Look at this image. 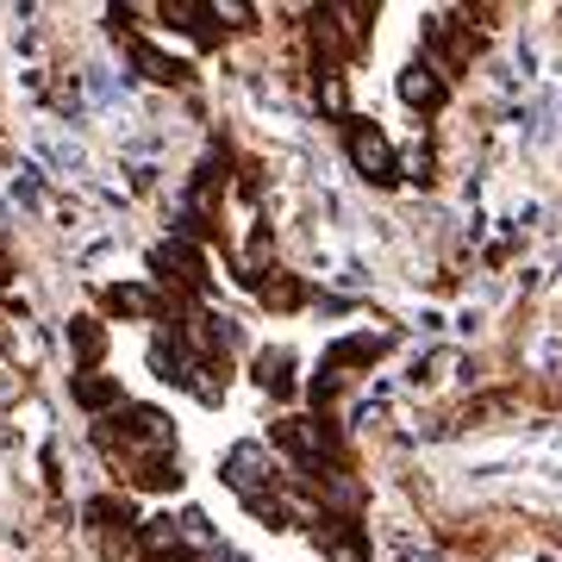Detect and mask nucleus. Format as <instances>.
Segmentation results:
<instances>
[{
	"label": "nucleus",
	"mask_w": 562,
	"mask_h": 562,
	"mask_svg": "<svg viewBox=\"0 0 562 562\" xmlns=\"http://www.w3.org/2000/svg\"><path fill=\"white\" fill-rule=\"evenodd\" d=\"M257 387L276 394V401H288V394H294V357H288V350H262L257 357Z\"/></svg>",
	"instance_id": "10"
},
{
	"label": "nucleus",
	"mask_w": 562,
	"mask_h": 562,
	"mask_svg": "<svg viewBox=\"0 0 562 562\" xmlns=\"http://www.w3.org/2000/svg\"><path fill=\"white\" fill-rule=\"evenodd\" d=\"M313 538H319L325 562H369V525L350 513H313Z\"/></svg>",
	"instance_id": "3"
},
{
	"label": "nucleus",
	"mask_w": 562,
	"mask_h": 562,
	"mask_svg": "<svg viewBox=\"0 0 562 562\" xmlns=\"http://www.w3.org/2000/svg\"><path fill=\"white\" fill-rule=\"evenodd\" d=\"M313 101H319L331 120H350V81H344L338 69H319V81H313Z\"/></svg>",
	"instance_id": "12"
},
{
	"label": "nucleus",
	"mask_w": 562,
	"mask_h": 562,
	"mask_svg": "<svg viewBox=\"0 0 562 562\" xmlns=\"http://www.w3.org/2000/svg\"><path fill=\"white\" fill-rule=\"evenodd\" d=\"M220 475H225V487H232L238 501L262 494V482H269V487H281V482H288V475L276 469V457H269L262 443H232V450H225V469H220Z\"/></svg>",
	"instance_id": "2"
},
{
	"label": "nucleus",
	"mask_w": 562,
	"mask_h": 562,
	"mask_svg": "<svg viewBox=\"0 0 562 562\" xmlns=\"http://www.w3.org/2000/svg\"><path fill=\"white\" fill-rule=\"evenodd\" d=\"M106 313H120V319H157L162 301H157V288H144V281H113L106 288Z\"/></svg>",
	"instance_id": "9"
},
{
	"label": "nucleus",
	"mask_w": 562,
	"mask_h": 562,
	"mask_svg": "<svg viewBox=\"0 0 562 562\" xmlns=\"http://www.w3.org/2000/svg\"><path fill=\"white\" fill-rule=\"evenodd\" d=\"M132 69H138L144 81H157V88H188V63L162 57L150 38H132Z\"/></svg>",
	"instance_id": "8"
},
{
	"label": "nucleus",
	"mask_w": 562,
	"mask_h": 562,
	"mask_svg": "<svg viewBox=\"0 0 562 562\" xmlns=\"http://www.w3.org/2000/svg\"><path fill=\"white\" fill-rule=\"evenodd\" d=\"M69 401H76L81 413H120V406H125L120 375H101V369H81V375H69Z\"/></svg>",
	"instance_id": "6"
},
{
	"label": "nucleus",
	"mask_w": 562,
	"mask_h": 562,
	"mask_svg": "<svg viewBox=\"0 0 562 562\" xmlns=\"http://www.w3.org/2000/svg\"><path fill=\"white\" fill-rule=\"evenodd\" d=\"M344 150H350L362 181H375V188L401 181V157H394V144H387V132L375 120H344Z\"/></svg>",
	"instance_id": "1"
},
{
	"label": "nucleus",
	"mask_w": 562,
	"mask_h": 562,
	"mask_svg": "<svg viewBox=\"0 0 562 562\" xmlns=\"http://www.w3.org/2000/svg\"><path fill=\"white\" fill-rule=\"evenodd\" d=\"M138 543L150 550V557H169V550L181 543V531H176V519H144L138 525Z\"/></svg>",
	"instance_id": "14"
},
{
	"label": "nucleus",
	"mask_w": 562,
	"mask_h": 562,
	"mask_svg": "<svg viewBox=\"0 0 562 562\" xmlns=\"http://www.w3.org/2000/svg\"><path fill=\"white\" fill-rule=\"evenodd\" d=\"M257 301L276 306V313H294V306L306 301V288L294 276H281V269H269V281H257Z\"/></svg>",
	"instance_id": "11"
},
{
	"label": "nucleus",
	"mask_w": 562,
	"mask_h": 562,
	"mask_svg": "<svg viewBox=\"0 0 562 562\" xmlns=\"http://www.w3.org/2000/svg\"><path fill=\"white\" fill-rule=\"evenodd\" d=\"M387 344H394V331H350V338H338L331 350H325L319 369H331V375H344V369H369L375 357H387Z\"/></svg>",
	"instance_id": "5"
},
{
	"label": "nucleus",
	"mask_w": 562,
	"mask_h": 562,
	"mask_svg": "<svg viewBox=\"0 0 562 562\" xmlns=\"http://www.w3.org/2000/svg\"><path fill=\"white\" fill-rule=\"evenodd\" d=\"M150 269H157L162 281H176V288H194V294L206 288V257L188 238H162L157 250H150Z\"/></svg>",
	"instance_id": "4"
},
{
	"label": "nucleus",
	"mask_w": 562,
	"mask_h": 562,
	"mask_svg": "<svg viewBox=\"0 0 562 562\" xmlns=\"http://www.w3.org/2000/svg\"><path fill=\"white\" fill-rule=\"evenodd\" d=\"M69 344H76L81 369H94V362H101V350H106V331H101V319H69Z\"/></svg>",
	"instance_id": "13"
},
{
	"label": "nucleus",
	"mask_w": 562,
	"mask_h": 562,
	"mask_svg": "<svg viewBox=\"0 0 562 562\" xmlns=\"http://www.w3.org/2000/svg\"><path fill=\"white\" fill-rule=\"evenodd\" d=\"M157 562H188V557H181V550H169V557H157Z\"/></svg>",
	"instance_id": "16"
},
{
	"label": "nucleus",
	"mask_w": 562,
	"mask_h": 562,
	"mask_svg": "<svg viewBox=\"0 0 562 562\" xmlns=\"http://www.w3.org/2000/svg\"><path fill=\"white\" fill-rule=\"evenodd\" d=\"M206 7H213V25H232V32H250V20H257V13H250V7H244V0H206Z\"/></svg>",
	"instance_id": "15"
},
{
	"label": "nucleus",
	"mask_w": 562,
	"mask_h": 562,
	"mask_svg": "<svg viewBox=\"0 0 562 562\" xmlns=\"http://www.w3.org/2000/svg\"><path fill=\"white\" fill-rule=\"evenodd\" d=\"M401 101L413 106V113H438V106L450 101V88H443V76L431 69V63H406L401 69Z\"/></svg>",
	"instance_id": "7"
}]
</instances>
